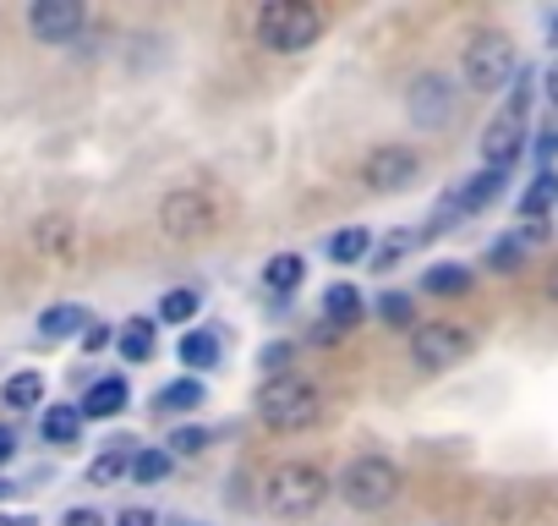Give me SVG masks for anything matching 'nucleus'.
I'll list each match as a JSON object with an SVG mask.
<instances>
[{
    "label": "nucleus",
    "instance_id": "9d476101",
    "mask_svg": "<svg viewBox=\"0 0 558 526\" xmlns=\"http://www.w3.org/2000/svg\"><path fill=\"white\" fill-rule=\"evenodd\" d=\"M83 28H88V12L77 0H34L28 7V34L39 45H72Z\"/></svg>",
    "mask_w": 558,
    "mask_h": 526
},
{
    "label": "nucleus",
    "instance_id": "c9c22d12",
    "mask_svg": "<svg viewBox=\"0 0 558 526\" xmlns=\"http://www.w3.org/2000/svg\"><path fill=\"white\" fill-rule=\"evenodd\" d=\"M110 526H159V515H154L148 504H126V510H121Z\"/></svg>",
    "mask_w": 558,
    "mask_h": 526
},
{
    "label": "nucleus",
    "instance_id": "bb28decb",
    "mask_svg": "<svg viewBox=\"0 0 558 526\" xmlns=\"http://www.w3.org/2000/svg\"><path fill=\"white\" fill-rule=\"evenodd\" d=\"M170 471H175V455H170V450H154V444H148V450H132V482H148V488H154V482H165Z\"/></svg>",
    "mask_w": 558,
    "mask_h": 526
},
{
    "label": "nucleus",
    "instance_id": "c85d7f7f",
    "mask_svg": "<svg viewBox=\"0 0 558 526\" xmlns=\"http://www.w3.org/2000/svg\"><path fill=\"white\" fill-rule=\"evenodd\" d=\"M373 313H378L389 330H416V302H411L405 291H384V297L373 302Z\"/></svg>",
    "mask_w": 558,
    "mask_h": 526
},
{
    "label": "nucleus",
    "instance_id": "6e6552de",
    "mask_svg": "<svg viewBox=\"0 0 558 526\" xmlns=\"http://www.w3.org/2000/svg\"><path fill=\"white\" fill-rule=\"evenodd\" d=\"M214 198L208 192H197V187H181V192H170L165 203H159V230L170 236V241H203L208 230H214Z\"/></svg>",
    "mask_w": 558,
    "mask_h": 526
},
{
    "label": "nucleus",
    "instance_id": "5701e85b",
    "mask_svg": "<svg viewBox=\"0 0 558 526\" xmlns=\"http://www.w3.org/2000/svg\"><path fill=\"white\" fill-rule=\"evenodd\" d=\"M422 247V230H389L384 241H373V258H367V270H395V263H405L411 252Z\"/></svg>",
    "mask_w": 558,
    "mask_h": 526
},
{
    "label": "nucleus",
    "instance_id": "1a4fd4ad",
    "mask_svg": "<svg viewBox=\"0 0 558 526\" xmlns=\"http://www.w3.org/2000/svg\"><path fill=\"white\" fill-rule=\"evenodd\" d=\"M416 176H422V154H416L411 143H378V148L362 159L367 192H405Z\"/></svg>",
    "mask_w": 558,
    "mask_h": 526
},
{
    "label": "nucleus",
    "instance_id": "2f4dec72",
    "mask_svg": "<svg viewBox=\"0 0 558 526\" xmlns=\"http://www.w3.org/2000/svg\"><path fill=\"white\" fill-rule=\"evenodd\" d=\"M208 444H214V433H208V428H197V422H175V433H170V444H165V450H170V455H203Z\"/></svg>",
    "mask_w": 558,
    "mask_h": 526
},
{
    "label": "nucleus",
    "instance_id": "423d86ee",
    "mask_svg": "<svg viewBox=\"0 0 558 526\" xmlns=\"http://www.w3.org/2000/svg\"><path fill=\"white\" fill-rule=\"evenodd\" d=\"M471 351H476V335H471L465 324L433 319V324H416V330H411V362H416L422 373H449V368H460Z\"/></svg>",
    "mask_w": 558,
    "mask_h": 526
},
{
    "label": "nucleus",
    "instance_id": "e433bc0d",
    "mask_svg": "<svg viewBox=\"0 0 558 526\" xmlns=\"http://www.w3.org/2000/svg\"><path fill=\"white\" fill-rule=\"evenodd\" d=\"M61 526H110L99 510H88V504H72L66 515H61Z\"/></svg>",
    "mask_w": 558,
    "mask_h": 526
},
{
    "label": "nucleus",
    "instance_id": "37998d69",
    "mask_svg": "<svg viewBox=\"0 0 558 526\" xmlns=\"http://www.w3.org/2000/svg\"><path fill=\"white\" fill-rule=\"evenodd\" d=\"M547 39H553V45H558V12H553V17H547Z\"/></svg>",
    "mask_w": 558,
    "mask_h": 526
},
{
    "label": "nucleus",
    "instance_id": "4468645a",
    "mask_svg": "<svg viewBox=\"0 0 558 526\" xmlns=\"http://www.w3.org/2000/svg\"><path fill=\"white\" fill-rule=\"evenodd\" d=\"M219 335L214 330H181V340H175V362L197 379V373H208V368H219Z\"/></svg>",
    "mask_w": 558,
    "mask_h": 526
},
{
    "label": "nucleus",
    "instance_id": "7c9ffc66",
    "mask_svg": "<svg viewBox=\"0 0 558 526\" xmlns=\"http://www.w3.org/2000/svg\"><path fill=\"white\" fill-rule=\"evenodd\" d=\"M291 362H296V346H291V340H268V346L257 351V373H263V379L291 373Z\"/></svg>",
    "mask_w": 558,
    "mask_h": 526
},
{
    "label": "nucleus",
    "instance_id": "39448f33",
    "mask_svg": "<svg viewBox=\"0 0 558 526\" xmlns=\"http://www.w3.org/2000/svg\"><path fill=\"white\" fill-rule=\"evenodd\" d=\"M340 499L351 504V510H362V515H378V510H389L395 499H400V466L389 461V455H378V450H367V455H356L345 471H340Z\"/></svg>",
    "mask_w": 558,
    "mask_h": 526
},
{
    "label": "nucleus",
    "instance_id": "ea45409f",
    "mask_svg": "<svg viewBox=\"0 0 558 526\" xmlns=\"http://www.w3.org/2000/svg\"><path fill=\"white\" fill-rule=\"evenodd\" d=\"M159 526H208V521H197V515H165Z\"/></svg>",
    "mask_w": 558,
    "mask_h": 526
},
{
    "label": "nucleus",
    "instance_id": "0eeeda50",
    "mask_svg": "<svg viewBox=\"0 0 558 526\" xmlns=\"http://www.w3.org/2000/svg\"><path fill=\"white\" fill-rule=\"evenodd\" d=\"M405 116H411V127H422V132H444V127L460 116V88H454V77L422 72V77L405 88Z\"/></svg>",
    "mask_w": 558,
    "mask_h": 526
},
{
    "label": "nucleus",
    "instance_id": "20e7f679",
    "mask_svg": "<svg viewBox=\"0 0 558 526\" xmlns=\"http://www.w3.org/2000/svg\"><path fill=\"white\" fill-rule=\"evenodd\" d=\"M520 72V56H514V39L504 28H482L471 34L465 56H460V77L471 94H504Z\"/></svg>",
    "mask_w": 558,
    "mask_h": 526
},
{
    "label": "nucleus",
    "instance_id": "b1692460",
    "mask_svg": "<svg viewBox=\"0 0 558 526\" xmlns=\"http://www.w3.org/2000/svg\"><path fill=\"white\" fill-rule=\"evenodd\" d=\"M558 203V170H542L525 192H520V219H547Z\"/></svg>",
    "mask_w": 558,
    "mask_h": 526
},
{
    "label": "nucleus",
    "instance_id": "a19ab883",
    "mask_svg": "<svg viewBox=\"0 0 558 526\" xmlns=\"http://www.w3.org/2000/svg\"><path fill=\"white\" fill-rule=\"evenodd\" d=\"M542 291H547V302H558V263L547 270V286H542Z\"/></svg>",
    "mask_w": 558,
    "mask_h": 526
},
{
    "label": "nucleus",
    "instance_id": "9b49d317",
    "mask_svg": "<svg viewBox=\"0 0 558 526\" xmlns=\"http://www.w3.org/2000/svg\"><path fill=\"white\" fill-rule=\"evenodd\" d=\"M126 401H132V384L121 373H105V379L88 384V395L77 401V411H83V422H110V417L126 411Z\"/></svg>",
    "mask_w": 558,
    "mask_h": 526
},
{
    "label": "nucleus",
    "instance_id": "6ab92c4d",
    "mask_svg": "<svg viewBox=\"0 0 558 526\" xmlns=\"http://www.w3.org/2000/svg\"><path fill=\"white\" fill-rule=\"evenodd\" d=\"M45 373L39 368H17L7 384H0V406H7V411H34L39 401H45Z\"/></svg>",
    "mask_w": 558,
    "mask_h": 526
},
{
    "label": "nucleus",
    "instance_id": "f704fd0d",
    "mask_svg": "<svg viewBox=\"0 0 558 526\" xmlns=\"http://www.w3.org/2000/svg\"><path fill=\"white\" fill-rule=\"evenodd\" d=\"M34 236H39V247H66V236H72V225H66L61 214H50V219H45V225H39Z\"/></svg>",
    "mask_w": 558,
    "mask_h": 526
},
{
    "label": "nucleus",
    "instance_id": "393cba45",
    "mask_svg": "<svg viewBox=\"0 0 558 526\" xmlns=\"http://www.w3.org/2000/svg\"><path fill=\"white\" fill-rule=\"evenodd\" d=\"M197 313H203V297H197L192 286H175V291L159 297V324H181V330H192Z\"/></svg>",
    "mask_w": 558,
    "mask_h": 526
},
{
    "label": "nucleus",
    "instance_id": "4c0bfd02",
    "mask_svg": "<svg viewBox=\"0 0 558 526\" xmlns=\"http://www.w3.org/2000/svg\"><path fill=\"white\" fill-rule=\"evenodd\" d=\"M542 94H547V105L558 110V61H547V72H542Z\"/></svg>",
    "mask_w": 558,
    "mask_h": 526
},
{
    "label": "nucleus",
    "instance_id": "2eb2a0df",
    "mask_svg": "<svg viewBox=\"0 0 558 526\" xmlns=\"http://www.w3.org/2000/svg\"><path fill=\"white\" fill-rule=\"evenodd\" d=\"M203 401H208V384L192 379V373H181V379H170V384L154 395V411H159V417H186V411H197Z\"/></svg>",
    "mask_w": 558,
    "mask_h": 526
},
{
    "label": "nucleus",
    "instance_id": "c756f323",
    "mask_svg": "<svg viewBox=\"0 0 558 526\" xmlns=\"http://www.w3.org/2000/svg\"><path fill=\"white\" fill-rule=\"evenodd\" d=\"M460 219H471V214L460 208V198H454V187H449V192H444V198L433 203V219L422 225V241H433V236H444V230H454Z\"/></svg>",
    "mask_w": 558,
    "mask_h": 526
},
{
    "label": "nucleus",
    "instance_id": "aec40b11",
    "mask_svg": "<svg viewBox=\"0 0 558 526\" xmlns=\"http://www.w3.org/2000/svg\"><path fill=\"white\" fill-rule=\"evenodd\" d=\"M471 263H454V258H444V263H433V270L422 275V291L427 297H465L471 291Z\"/></svg>",
    "mask_w": 558,
    "mask_h": 526
},
{
    "label": "nucleus",
    "instance_id": "58836bf2",
    "mask_svg": "<svg viewBox=\"0 0 558 526\" xmlns=\"http://www.w3.org/2000/svg\"><path fill=\"white\" fill-rule=\"evenodd\" d=\"M12 455H17V433H12L7 422H0V466H7Z\"/></svg>",
    "mask_w": 558,
    "mask_h": 526
},
{
    "label": "nucleus",
    "instance_id": "7ed1b4c3",
    "mask_svg": "<svg viewBox=\"0 0 558 526\" xmlns=\"http://www.w3.org/2000/svg\"><path fill=\"white\" fill-rule=\"evenodd\" d=\"M329 471L324 466H313V461H286V466H274L268 471V482H263V504H268V515H279V521H302V515H313L324 499H329Z\"/></svg>",
    "mask_w": 558,
    "mask_h": 526
},
{
    "label": "nucleus",
    "instance_id": "412c9836",
    "mask_svg": "<svg viewBox=\"0 0 558 526\" xmlns=\"http://www.w3.org/2000/svg\"><path fill=\"white\" fill-rule=\"evenodd\" d=\"M324 252H329V263H367L373 258V230L367 225H345V230H335L324 241Z\"/></svg>",
    "mask_w": 558,
    "mask_h": 526
},
{
    "label": "nucleus",
    "instance_id": "4be33fe9",
    "mask_svg": "<svg viewBox=\"0 0 558 526\" xmlns=\"http://www.w3.org/2000/svg\"><path fill=\"white\" fill-rule=\"evenodd\" d=\"M39 433H45L50 444H77V439H83V411L66 406V401H56V406L39 411Z\"/></svg>",
    "mask_w": 558,
    "mask_h": 526
},
{
    "label": "nucleus",
    "instance_id": "cd10ccee",
    "mask_svg": "<svg viewBox=\"0 0 558 526\" xmlns=\"http://www.w3.org/2000/svg\"><path fill=\"white\" fill-rule=\"evenodd\" d=\"M525 252H531V247H525V241H520V236L509 230V236H498V241L487 247V258H482V263H487L493 275H514L520 263H525Z\"/></svg>",
    "mask_w": 558,
    "mask_h": 526
},
{
    "label": "nucleus",
    "instance_id": "72a5a7b5",
    "mask_svg": "<svg viewBox=\"0 0 558 526\" xmlns=\"http://www.w3.org/2000/svg\"><path fill=\"white\" fill-rule=\"evenodd\" d=\"M77 340H83V351H88V357H99V351H105V346H116V330H110V324H99V319H94V324H88V330H83V335H77Z\"/></svg>",
    "mask_w": 558,
    "mask_h": 526
},
{
    "label": "nucleus",
    "instance_id": "a211bd4d",
    "mask_svg": "<svg viewBox=\"0 0 558 526\" xmlns=\"http://www.w3.org/2000/svg\"><path fill=\"white\" fill-rule=\"evenodd\" d=\"M504 187H509V170H487V165H482L476 176H465V181L454 187V198H460V208H465V214H482Z\"/></svg>",
    "mask_w": 558,
    "mask_h": 526
},
{
    "label": "nucleus",
    "instance_id": "ddd939ff",
    "mask_svg": "<svg viewBox=\"0 0 558 526\" xmlns=\"http://www.w3.org/2000/svg\"><path fill=\"white\" fill-rule=\"evenodd\" d=\"M116 351L126 357V362H154L159 357V319H126L121 330H116Z\"/></svg>",
    "mask_w": 558,
    "mask_h": 526
},
{
    "label": "nucleus",
    "instance_id": "79ce46f5",
    "mask_svg": "<svg viewBox=\"0 0 558 526\" xmlns=\"http://www.w3.org/2000/svg\"><path fill=\"white\" fill-rule=\"evenodd\" d=\"M17 488H23V482H12V477H0V499H12Z\"/></svg>",
    "mask_w": 558,
    "mask_h": 526
},
{
    "label": "nucleus",
    "instance_id": "f8f14e48",
    "mask_svg": "<svg viewBox=\"0 0 558 526\" xmlns=\"http://www.w3.org/2000/svg\"><path fill=\"white\" fill-rule=\"evenodd\" d=\"M362 319H367V297H362V286L335 280V286L324 291V324H335V330L345 335V330H356Z\"/></svg>",
    "mask_w": 558,
    "mask_h": 526
},
{
    "label": "nucleus",
    "instance_id": "f3484780",
    "mask_svg": "<svg viewBox=\"0 0 558 526\" xmlns=\"http://www.w3.org/2000/svg\"><path fill=\"white\" fill-rule=\"evenodd\" d=\"M88 324H94V313H88L83 302H56V308L39 313V340H72V335H83Z\"/></svg>",
    "mask_w": 558,
    "mask_h": 526
},
{
    "label": "nucleus",
    "instance_id": "a878e982",
    "mask_svg": "<svg viewBox=\"0 0 558 526\" xmlns=\"http://www.w3.org/2000/svg\"><path fill=\"white\" fill-rule=\"evenodd\" d=\"M121 477H132V450H126V444H116V450H105V455L88 461V482H94V488H110V482H121Z\"/></svg>",
    "mask_w": 558,
    "mask_h": 526
},
{
    "label": "nucleus",
    "instance_id": "f03ea898",
    "mask_svg": "<svg viewBox=\"0 0 558 526\" xmlns=\"http://www.w3.org/2000/svg\"><path fill=\"white\" fill-rule=\"evenodd\" d=\"M257 417L274 428V433H302L324 417V390L307 379V373H279V379H263L257 390Z\"/></svg>",
    "mask_w": 558,
    "mask_h": 526
},
{
    "label": "nucleus",
    "instance_id": "473e14b6",
    "mask_svg": "<svg viewBox=\"0 0 558 526\" xmlns=\"http://www.w3.org/2000/svg\"><path fill=\"white\" fill-rule=\"evenodd\" d=\"M531 154L542 159V170H553V159H558V121H547V127L531 138Z\"/></svg>",
    "mask_w": 558,
    "mask_h": 526
},
{
    "label": "nucleus",
    "instance_id": "f257e3e1",
    "mask_svg": "<svg viewBox=\"0 0 558 526\" xmlns=\"http://www.w3.org/2000/svg\"><path fill=\"white\" fill-rule=\"evenodd\" d=\"M252 39L268 56H302L324 39V12L307 7V0H268L252 23Z\"/></svg>",
    "mask_w": 558,
    "mask_h": 526
},
{
    "label": "nucleus",
    "instance_id": "dca6fc26",
    "mask_svg": "<svg viewBox=\"0 0 558 526\" xmlns=\"http://www.w3.org/2000/svg\"><path fill=\"white\" fill-rule=\"evenodd\" d=\"M302 280H307V258H302V252H274V258L263 263V286L274 291V302H286Z\"/></svg>",
    "mask_w": 558,
    "mask_h": 526
}]
</instances>
